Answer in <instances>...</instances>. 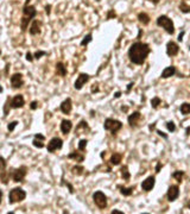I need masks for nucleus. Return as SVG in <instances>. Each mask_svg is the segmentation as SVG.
I'll list each match as a JSON object with an SVG mask.
<instances>
[{"instance_id": "10", "label": "nucleus", "mask_w": 190, "mask_h": 214, "mask_svg": "<svg viewBox=\"0 0 190 214\" xmlns=\"http://www.w3.org/2000/svg\"><path fill=\"white\" fill-rule=\"evenodd\" d=\"M10 81H11V85H12L13 88H20V87H23V85H24L23 75H21V74H18V73L13 74V75L11 76V78H10Z\"/></svg>"}, {"instance_id": "3", "label": "nucleus", "mask_w": 190, "mask_h": 214, "mask_svg": "<svg viewBox=\"0 0 190 214\" xmlns=\"http://www.w3.org/2000/svg\"><path fill=\"white\" fill-rule=\"evenodd\" d=\"M25 197H26L25 190H23L21 188H13L10 192V194H8V202L11 205H13V203H17V202L23 201Z\"/></svg>"}, {"instance_id": "34", "label": "nucleus", "mask_w": 190, "mask_h": 214, "mask_svg": "<svg viewBox=\"0 0 190 214\" xmlns=\"http://www.w3.org/2000/svg\"><path fill=\"white\" fill-rule=\"evenodd\" d=\"M44 55H46V51H42V50H38V51H36V53H35V56H33V57H35L36 59H39L40 57H42V56H44Z\"/></svg>"}, {"instance_id": "4", "label": "nucleus", "mask_w": 190, "mask_h": 214, "mask_svg": "<svg viewBox=\"0 0 190 214\" xmlns=\"http://www.w3.org/2000/svg\"><path fill=\"white\" fill-rule=\"evenodd\" d=\"M122 127V123L116 120V119H112V118H108L105 120V124H103V129L112 132L113 135H115L119 130H121Z\"/></svg>"}, {"instance_id": "22", "label": "nucleus", "mask_w": 190, "mask_h": 214, "mask_svg": "<svg viewBox=\"0 0 190 214\" xmlns=\"http://www.w3.org/2000/svg\"><path fill=\"white\" fill-rule=\"evenodd\" d=\"M138 19L140 23H143L144 25H147L149 23H150V17H149V14H146L145 12H140L139 14H138Z\"/></svg>"}, {"instance_id": "28", "label": "nucleus", "mask_w": 190, "mask_h": 214, "mask_svg": "<svg viewBox=\"0 0 190 214\" xmlns=\"http://www.w3.org/2000/svg\"><path fill=\"white\" fill-rule=\"evenodd\" d=\"M179 10H181V12H183V13H190V6L185 1H182V2L179 4Z\"/></svg>"}, {"instance_id": "26", "label": "nucleus", "mask_w": 190, "mask_h": 214, "mask_svg": "<svg viewBox=\"0 0 190 214\" xmlns=\"http://www.w3.org/2000/svg\"><path fill=\"white\" fill-rule=\"evenodd\" d=\"M120 171H121V176L124 177V180H130L131 175H130V173H128V168H127V165L121 167Z\"/></svg>"}, {"instance_id": "46", "label": "nucleus", "mask_w": 190, "mask_h": 214, "mask_svg": "<svg viewBox=\"0 0 190 214\" xmlns=\"http://www.w3.org/2000/svg\"><path fill=\"white\" fill-rule=\"evenodd\" d=\"M132 87H133V83H130V85H128V87H127V92H130Z\"/></svg>"}, {"instance_id": "29", "label": "nucleus", "mask_w": 190, "mask_h": 214, "mask_svg": "<svg viewBox=\"0 0 190 214\" xmlns=\"http://www.w3.org/2000/svg\"><path fill=\"white\" fill-rule=\"evenodd\" d=\"M43 142H44V139H40V138H36L35 137L32 144H33V146H36L38 149H42V148H44V143Z\"/></svg>"}, {"instance_id": "23", "label": "nucleus", "mask_w": 190, "mask_h": 214, "mask_svg": "<svg viewBox=\"0 0 190 214\" xmlns=\"http://www.w3.org/2000/svg\"><path fill=\"white\" fill-rule=\"evenodd\" d=\"M118 188L120 189V193H121V195H124V196H130V195H132V193H133V187L126 188V187L118 186Z\"/></svg>"}, {"instance_id": "30", "label": "nucleus", "mask_w": 190, "mask_h": 214, "mask_svg": "<svg viewBox=\"0 0 190 214\" xmlns=\"http://www.w3.org/2000/svg\"><path fill=\"white\" fill-rule=\"evenodd\" d=\"M87 143H88L87 139H81L80 143H78V150L80 151H84L86 148H87Z\"/></svg>"}, {"instance_id": "8", "label": "nucleus", "mask_w": 190, "mask_h": 214, "mask_svg": "<svg viewBox=\"0 0 190 214\" xmlns=\"http://www.w3.org/2000/svg\"><path fill=\"white\" fill-rule=\"evenodd\" d=\"M36 14H37V10H36L35 6H32V5H25L24 6V8H23V17L24 18L31 20L32 18L36 17Z\"/></svg>"}, {"instance_id": "5", "label": "nucleus", "mask_w": 190, "mask_h": 214, "mask_svg": "<svg viewBox=\"0 0 190 214\" xmlns=\"http://www.w3.org/2000/svg\"><path fill=\"white\" fill-rule=\"evenodd\" d=\"M93 200H94L95 205L100 208V209H105L107 207V197L102 192L97 190L93 194Z\"/></svg>"}, {"instance_id": "45", "label": "nucleus", "mask_w": 190, "mask_h": 214, "mask_svg": "<svg viewBox=\"0 0 190 214\" xmlns=\"http://www.w3.org/2000/svg\"><path fill=\"white\" fill-rule=\"evenodd\" d=\"M112 214H124V213L120 212V211H112Z\"/></svg>"}, {"instance_id": "17", "label": "nucleus", "mask_w": 190, "mask_h": 214, "mask_svg": "<svg viewBox=\"0 0 190 214\" xmlns=\"http://www.w3.org/2000/svg\"><path fill=\"white\" fill-rule=\"evenodd\" d=\"M40 26H42V23H40V21L33 20V23H32L31 26H30V35L35 36V35L40 34Z\"/></svg>"}, {"instance_id": "13", "label": "nucleus", "mask_w": 190, "mask_h": 214, "mask_svg": "<svg viewBox=\"0 0 190 214\" xmlns=\"http://www.w3.org/2000/svg\"><path fill=\"white\" fill-rule=\"evenodd\" d=\"M25 105V100H24V97L23 95H16L11 100V107L12 108H21L23 106Z\"/></svg>"}, {"instance_id": "7", "label": "nucleus", "mask_w": 190, "mask_h": 214, "mask_svg": "<svg viewBox=\"0 0 190 214\" xmlns=\"http://www.w3.org/2000/svg\"><path fill=\"white\" fill-rule=\"evenodd\" d=\"M26 174H27V168H26L25 165H23V167H20V168L16 169V170L13 171L12 178H13L14 182H20V181L24 180V177L26 176Z\"/></svg>"}, {"instance_id": "32", "label": "nucleus", "mask_w": 190, "mask_h": 214, "mask_svg": "<svg viewBox=\"0 0 190 214\" xmlns=\"http://www.w3.org/2000/svg\"><path fill=\"white\" fill-rule=\"evenodd\" d=\"M183 175H184V173H183V171H175V173L172 174V177H173V178H176L178 182H182Z\"/></svg>"}, {"instance_id": "38", "label": "nucleus", "mask_w": 190, "mask_h": 214, "mask_svg": "<svg viewBox=\"0 0 190 214\" xmlns=\"http://www.w3.org/2000/svg\"><path fill=\"white\" fill-rule=\"evenodd\" d=\"M30 108H31V110H37L38 108V102L37 101H32V102H31V105H30Z\"/></svg>"}, {"instance_id": "6", "label": "nucleus", "mask_w": 190, "mask_h": 214, "mask_svg": "<svg viewBox=\"0 0 190 214\" xmlns=\"http://www.w3.org/2000/svg\"><path fill=\"white\" fill-rule=\"evenodd\" d=\"M62 146H63V140L61 138H58V137H55L48 143L46 149H48L49 152H55L56 150L62 149Z\"/></svg>"}, {"instance_id": "41", "label": "nucleus", "mask_w": 190, "mask_h": 214, "mask_svg": "<svg viewBox=\"0 0 190 214\" xmlns=\"http://www.w3.org/2000/svg\"><path fill=\"white\" fill-rule=\"evenodd\" d=\"M67 187L69 188V190H70V193L73 194V193H74V188H73V186H71L70 183H67Z\"/></svg>"}, {"instance_id": "1", "label": "nucleus", "mask_w": 190, "mask_h": 214, "mask_svg": "<svg viewBox=\"0 0 190 214\" xmlns=\"http://www.w3.org/2000/svg\"><path fill=\"white\" fill-rule=\"evenodd\" d=\"M151 49L149 46V44L143 43V42H137L131 45L130 50H128V57L130 61L134 64H143L145 62V59L147 57V55L150 54Z\"/></svg>"}, {"instance_id": "15", "label": "nucleus", "mask_w": 190, "mask_h": 214, "mask_svg": "<svg viewBox=\"0 0 190 214\" xmlns=\"http://www.w3.org/2000/svg\"><path fill=\"white\" fill-rule=\"evenodd\" d=\"M73 129V123L70 120H67V119H63L62 123H61V131L63 135H68Z\"/></svg>"}, {"instance_id": "48", "label": "nucleus", "mask_w": 190, "mask_h": 214, "mask_svg": "<svg viewBox=\"0 0 190 214\" xmlns=\"http://www.w3.org/2000/svg\"><path fill=\"white\" fill-rule=\"evenodd\" d=\"M149 1H151V2H153V4H156V5L159 2V0H149Z\"/></svg>"}, {"instance_id": "39", "label": "nucleus", "mask_w": 190, "mask_h": 214, "mask_svg": "<svg viewBox=\"0 0 190 214\" xmlns=\"http://www.w3.org/2000/svg\"><path fill=\"white\" fill-rule=\"evenodd\" d=\"M26 59H27L29 62H32V61H33V57H32V55H31L30 53H26Z\"/></svg>"}, {"instance_id": "11", "label": "nucleus", "mask_w": 190, "mask_h": 214, "mask_svg": "<svg viewBox=\"0 0 190 214\" xmlns=\"http://www.w3.org/2000/svg\"><path fill=\"white\" fill-rule=\"evenodd\" d=\"M154 183H156V178H154V176H150V177H147L145 181H143V183H141V188H143V190H145V192H150V190L153 189Z\"/></svg>"}, {"instance_id": "18", "label": "nucleus", "mask_w": 190, "mask_h": 214, "mask_svg": "<svg viewBox=\"0 0 190 214\" xmlns=\"http://www.w3.org/2000/svg\"><path fill=\"white\" fill-rule=\"evenodd\" d=\"M140 119H141V114L139 112H134L133 114H131L128 117V124H130V126H137V124H138V121Z\"/></svg>"}, {"instance_id": "42", "label": "nucleus", "mask_w": 190, "mask_h": 214, "mask_svg": "<svg viewBox=\"0 0 190 214\" xmlns=\"http://www.w3.org/2000/svg\"><path fill=\"white\" fill-rule=\"evenodd\" d=\"M160 167H162V164H160V163H158V164H157V167H156V171H157V173H159Z\"/></svg>"}, {"instance_id": "25", "label": "nucleus", "mask_w": 190, "mask_h": 214, "mask_svg": "<svg viewBox=\"0 0 190 214\" xmlns=\"http://www.w3.org/2000/svg\"><path fill=\"white\" fill-rule=\"evenodd\" d=\"M83 171H84V168H83L82 165H75V167H73V169H71V173H73L74 175H82Z\"/></svg>"}, {"instance_id": "33", "label": "nucleus", "mask_w": 190, "mask_h": 214, "mask_svg": "<svg viewBox=\"0 0 190 214\" xmlns=\"http://www.w3.org/2000/svg\"><path fill=\"white\" fill-rule=\"evenodd\" d=\"M92 37H93V36H92V34H88V35H87L84 38L82 39V42H81V45H82V46L87 45V44H88V43L92 40Z\"/></svg>"}, {"instance_id": "35", "label": "nucleus", "mask_w": 190, "mask_h": 214, "mask_svg": "<svg viewBox=\"0 0 190 214\" xmlns=\"http://www.w3.org/2000/svg\"><path fill=\"white\" fill-rule=\"evenodd\" d=\"M18 125V121H12V123H10L8 124V126H7V129H8V131H13L14 129H16V126Z\"/></svg>"}, {"instance_id": "37", "label": "nucleus", "mask_w": 190, "mask_h": 214, "mask_svg": "<svg viewBox=\"0 0 190 214\" xmlns=\"http://www.w3.org/2000/svg\"><path fill=\"white\" fill-rule=\"evenodd\" d=\"M116 17V13L114 12V10H109L108 14H107V19H112V18H115Z\"/></svg>"}, {"instance_id": "12", "label": "nucleus", "mask_w": 190, "mask_h": 214, "mask_svg": "<svg viewBox=\"0 0 190 214\" xmlns=\"http://www.w3.org/2000/svg\"><path fill=\"white\" fill-rule=\"evenodd\" d=\"M178 51H179V46H178L175 42L170 40V42L166 44V54H168L169 56H176V55L178 54Z\"/></svg>"}, {"instance_id": "36", "label": "nucleus", "mask_w": 190, "mask_h": 214, "mask_svg": "<svg viewBox=\"0 0 190 214\" xmlns=\"http://www.w3.org/2000/svg\"><path fill=\"white\" fill-rule=\"evenodd\" d=\"M166 127H168V130H169L170 132H173V131L176 130V126H175V124H173L172 121H169V123L166 124Z\"/></svg>"}, {"instance_id": "43", "label": "nucleus", "mask_w": 190, "mask_h": 214, "mask_svg": "<svg viewBox=\"0 0 190 214\" xmlns=\"http://www.w3.org/2000/svg\"><path fill=\"white\" fill-rule=\"evenodd\" d=\"M183 35H184V31H183V32H181V34H179V36H178V40H179V42H182V39H183Z\"/></svg>"}, {"instance_id": "40", "label": "nucleus", "mask_w": 190, "mask_h": 214, "mask_svg": "<svg viewBox=\"0 0 190 214\" xmlns=\"http://www.w3.org/2000/svg\"><path fill=\"white\" fill-rule=\"evenodd\" d=\"M50 10H51V5H46V6H45V12H46V14H50Z\"/></svg>"}, {"instance_id": "14", "label": "nucleus", "mask_w": 190, "mask_h": 214, "mask_svg": "<svg viewBox=\"0 0 190 214\" xmlns=\"http://www.w3.org/2000/svg\"><path fill=\"white\" fill-rule=\"evenodd\" d=\"M71 108H73L71 99H70V97H67V99L61 104V111H62L64 114H69V113L71 112Z\"/></svg>"}, {"instance_id": "20", "label": "nucleus", "mask_w": 190, "mask_h": 214, "mask_svg": "<svg viewBox=\"0 0 190 214\" xmlns=\"http://www.w3.org/2000/svg\"><path fill=\"white\" fill-rule=\"evenodd\" d=\"M121 159H122V155L121 154H119V152H114L113 155L111 156V164H113V165H119L120 164V162H121Z\"/></svg>"}, {"instance_id": "2", "label": "nucleus", "mask_w": 190, "mask_h": 214, "mask_svg": "<svg viewBox=\"0 0 190 214\" xmlns=\"http://www.w3.org/2000/svg\"><path fill=\"white\" fill-rule=\"evenodd\" d=\"M157 25L158 26H162L168 34H170V35H173V32H175V26H173V23H172V20L169 18V17H166V16H159L158 18H157Z\"/></svg>"}, {"instance_id": "21", "label": "nucleus", "mask_w": 190, "mask_h": 214, "mask_svg": "<svg viewBox=\"0 0 190 214\" xmlns=\"http://www.w3.org/2000/svg\"><path fill=\"white\" fill-rule=\"evenodd\" d=\"M56 73L59 76H65L67 75V69L62 62H58L56 64Z\"/></svg>"}, {"instance_id": "16", "label": "nucleus", "mask_w": 190, "mask_h": 214, "mask_svg": "<svg viewBox=\"0 0 190 214\" xmlns=\"http://www.w3.org/2000/svg\"><path fill=\"white\" fill-rule=\"evenodd\" d=\"M179 195V188L178 186H171L168 190V199L169 201H175Z\"/></svg>"}, {"instance_id": "9", "label": "nucleus", "mask_w": 190, "mask_h": 214, "mask_svg": "<svg viewBox=\"0 0 190 214\" xmlns=\"http://www.w3.org/2000/svg\"><path fill=\"white\" fill-rule=\"evenodd\" d=\"M88 80H89V75L88 74H84V73H81L77 78H76L75 83H74V87H75L76 91H80V89H82V87L88 82Z\"/></svg>"}, {"instance_id": "24", "label": "nucleus", "mask_w": 190, "mask_h": 214, "mask_svg": "<svg viewBox=\"0 0 190 214\" xmlns=\"http://www.w3.org/2000/svg\"><path fill=\"white\" fill-rule=\"evenodd\" d=\"M68 158H70V159H75V161H77V162H83L84 156L80 155L78 152L74 151V152H71V154H69V155H68Z\"/></svg>"}, {"instance_id": "47", "label": "nucleus", "mask_w": 190, "mask_h": 214, "mask_svg": "<svg viewBox=\"0 0 190 214\" xmlns=\"http://www.w3.org/2000/svg\"><path fill=\"white\" fill-rule=\"evenodd\" d=\"M120 95H121V93H120V92H116L114 97H120Z\"/></svg>"}, {"instance_id": "27", "label": "nucleus", "mask_w": 190, "mask_h": 214, "mask_svg": "<svg viewBox=\"0 0 190 214\" xmlns=\"http://www.w3.org/2000/svg\"><path fill=\"white\" fill-rule=\"evenodd\" d=\"M181 113L182 114H190V104L184 102L181 105Z\"/></svg>"}, {"instance_id": "19", "label": "nucleus", "mask_w": 190, "mask_h": 214, "mask_svg": "<svg viewBox=\"0 0 190 214\" xmlns=\"http://www.w3.org/2000/svg\"><path fill=\"white\" fill-rule=\"evenodd\" d=\"M176 74V68L173 65H170V67H166L163 72H162V78H168L170 76H173Z\"/></svg>"}, {"instance_id": "31", "label": "nucleus", "mask_w": 190, "mask_h": 214, "mask_svg": "<svg viewBox=\"0 0 190 214\" xmlns=\"http://www.w3.org/2000/svg\"><path fill=\"white\" fill-rule=\"evenodd\" d=\"M160 104H162V100H160V99H159L158 97H153V99L151 100V106L153 107V108H157V107H158Z\"/></svg>"}, {"instance_id": "44", "label": "nucleus", "mask_w": 190, "mask_h": 214, "mask_svg": "<svg viewBox=\"0 0 190 214\" xmlns=\"http://www.w3.org/2000/svg\"><path fill=\"white\" fill-rule=\"evenodd\" d=\"M158 135H159V136H162V137H164V138H168V136H166L164 132H162V131H158Z\"/></svg>"}]
</instances>
